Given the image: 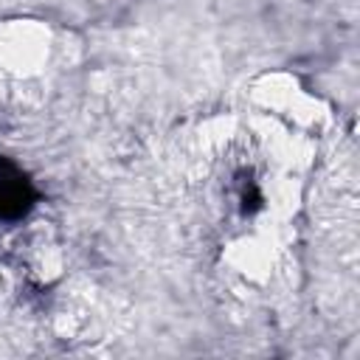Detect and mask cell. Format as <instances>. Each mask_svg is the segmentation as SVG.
<instances>
[{
	"label": "cell",
	"mask_w": 360,
	"mask_h": 360,
	"mask_svg": "<svg viewBox=\"0 0 360 360\" xmlns=\"http://www.w3.org/2000/svg\"><path fill=\"white\" fill-rule=\"evenodd\" d=\"M37 197L39 194H37L34 183L11 160L0 158V219H6V222L22 219L34 208Z\"/></svg>",
	"instance_id": "6da1fadb"
}]
</instances>
